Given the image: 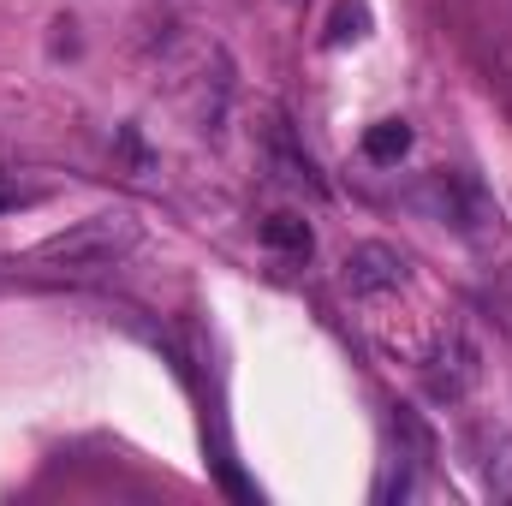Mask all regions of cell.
I'll list each match as a JSON object with an SVG mask.
<instances>
[{"mask_svg":"<svg viewBox=\"0 0 512 506\" xmlns=\"http://www.w3.org/2000/svg\"><path fill=\"white\" fill-rule=\"evenodd\" d=\"M137 245H143V221L131 209H102V215H84L66 233L42 239L36 262H48V268H114Z\"/></svg>","mask_w":512,"mask_h":506,"instance_id":"1","label":"cell"},{"mask_svg":"<svg viewBox=\"0 0 512 506\" xmlns=\"http://www.w3.org/2000/svg\"><path fill=\"white\" fill-rule=\"evenodd\" d=\"M477 381H483V352L471 346L465 328H447V334L435 340V352L423 358V387H429V399H435V405H459Z\"/></svg>","mask_w":512,"mask_h":506,"instance_id":"2","label":"cell"},{"mask_svg":"<svg viewBox=\"0 0 512 506\" xmlns=\"http://www.w3.org/2000/svg\"><path fill=\"white\" fill-rule=\"evenodd\" d=\"M340 274H346V286L358 292V298H382V292H399L405 286V256L393 251V245H352L346 262H340Z\"/></svg>","mask_w":512,"mask_h":506,"instance_id":"3","label":"cell"},{"mask_svg":"<svg viewBox=\"0 0 512 506\" xmlns=\"http://www.w3.org/2000/svg\"><path fill=\"white\" fill-rule=\"evenodd\" d=\"M441 197H447V221L459 227V233H471V239H489L495 233V203H489V191L471 179V173H447L441 179Z\"/></svg>","mask_w":512,"mask_h":506,"instance_id":"4","label":"cell"},{"mask_svg":"<svg viewBox=\"0 0 512 506\" xmlns=\"http://www.w3.org/2000/svg\"><path fill=\"white\" fill-rule=\"evenodd\" d=\"M262 245L274 256H286V262H304V256L316 251V233H310L304 215H268L262 221Z\"/></svg>","mask_w":512,"mask_h":506,"instance_id":"5","label":"cell"},{"mask_svg":"<svg viewBox=\"0 0 512 506\" xmlns=\"http://www.w3.org/2000/svg\"><path fill=\"white\" fill-rule=\"evenodd\" d=\"M405 155H411V126H405V120H376V126L364 131V161L399 167Z\"/></svg>","mask_w":512,"mask_h":506,"instance_id":"6","label":"cell"},{"mask_svg":"<svg viewBox=\"0 0 512 506\" xmlns=\"http://www.w3.org/2000/svg\"><path fill=\"white\" fill-rule=\"evenodd\" d=\"M364 30H370V6H364V0H340L334 18H328V36H322V42H328V48H346V42H358Z\"/></svg>","mask_w":512,"mask_h":506,"instance_id":"7","label":"cell"},{"mask_svg":"<svg viewBox=\"0 0 512 506\" xmlns=\"http://www.w3.org/2000/svg\"><path fill=\"white\" fill-rule=\"evenodd\" d=\"M489 489H495L501 501H512V435H501L495 453H489Z\"/></svg>","mask_w":512,"mask_h":506,"instance_id":"8","label":"cell"},{"mask_svg":"<svg viewBox=\"0 0 512 506\" xmlns=\"http://www.w3.org/2000/svg\"><path fill=\"white\" fill-rule=\"evenodd\" d=\"M42 191L36 185H24V179H12V173H0V215H12V209H30Z\"/></svg>","mask_w":512,"mask_h":506,"instance_id":"9","label":"cell"}]
</instances>
